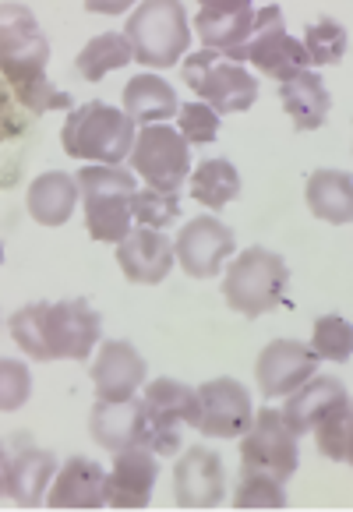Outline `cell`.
Here are the masks:
<instances>
[{
  "label": "cell",
  "instance_id": "484cf974",
  "mask_svg": "<svg viewBox=\"0 0 353 512\" xmlns=\"http://www.w3.org/2000/svg\"><path fill=\"white\" fill-rule=\"evenodd\" d=\"M78 205V181L71 174H39L29 184L25 209L39 226H64Z\"/></svg>",
  "mask_w": 353,
  "mask_h": 512
},
{
  "label": "cell",
  "instance_id": "f35d334b",
  "mask_svg": "<svg viewBox=\"0 0 353 512\" xmlns=\"http://www.w3.org/2000/svg\"><path fill=\"white\" fill-rule=\"evenodd\" d=\"M82 4L92 15H124V11L135 8L138 0H82Z\"/></svg>",
  "mask_w": 353,
  "mask_h": 512
},
{
  "label": "cell",
  "instance_id": "b9f144b4",
  "mask_svg": "<svg viewBox=\"0 0 353 512\" xmlns=\"http://www.w3.org/2000/svg\"><path fill=\"white\" fill-rule=\"evenodd\" d=\"M0 265H4V244H0Z\"/></svg>",
  "mask_w": 353,
  "mask_h": 512
},
{
  "label": "cell",
  "instance_id": "ffe728a7",
  "mask_svg": "<svg viewBox=\"0 0 353 512\" xmlns=\"http://www.w3.org/2000/svg\"><path fill=\"white\" fill-rule=\"evenodd\" d=\"M103 481L106 470L96 460L71 456L64 467H57L50 488H46V505L50 509H103Z\"/></svg>",
  "mask_w": 353,
  "mask_h": 512
},
{
  "label": "cell",
  "instance_id": "6da1fadb",
  "mask_svg": "<svg viewBox=\"0 0 353 512\" xmlns=\"http://www.w3.org/2000/svg\"><path fill=\"white\" fill-rule=\"evenodd\" d=\"M50 43L39 29L36 15L25 4H0V75L11 85L15 99L29 113L43 117L50 110H71L68 92H57L46 78Z\"/></svg>",
  "mask_w": 353,
  "mask_h": 512
},
{
  "label": "cell",
  "instance_id": "2e32d148",
  "mask_svg": "<svg viewBox=\"0 0 353 512\" xmlns=\"http://www.w3.org/2000/svg\"><path fill=\"white\" fill-rule=\"evenodd\" d=\"M318 368V357L308 343L301 339H272L269 347H262L255 361V382L258 392L279 400V396H290L301 382H308Z\"/></svg>",
  "mask_w": 353,
  "mask_h": 512
},
{
  "label": "cell",
  "instance_id": "8d00e7d4",
  "mask_svg": "<svg viewBox=\"0 0 353 512\" xmlns=\"http://www.w3.org/2000/svg\"><path fill=\"white\" fill-rule=\"evenodd\" d=\"M177 131L188 145H209L219 135V113L209 103L195 99V103L177 106Z\"/></svg>",
  "mask_w": 353,
  "mask_h": 512
},
{
  "label": "cell",
  "instance_id": "1f68e13d",
  "mask_svg": "<svg viewBox=\"0 0 353 512\" xmlns=\"http://www.w3.org/2000/svg\"><path fill=\"white\" fill-rule=\"evenodd\" d=\"M304 53H308L311 68H329L346 57V29L336 18H318L315 25H308L304 32Z\"/></svg>",
  "mask_w": 353,
  "mask_h": 512
},
{
  "label": "cell",
  "instance_id": "d590c367",
  "mask_svg": "<svg viewBox=\"0 0 353 512\" xmlns=\"http://www.w3.org/2000/svg\"><path fill=\"white\" fill-rule=\"evenodd\" d=\"M283 505V481L241 470V481H237V491H233V509H283Z\"/></svg>",
  "mask_w": 353,
  "mask_h": 512
},
{
  "label": "cell",
  "instance_id": "ab89813d",
  "mask_svg": "<svg viewBox=\"0 0 353 512\" xmlns=\"http://www.w3.org/2000/svg\"><path fill=\"white\" fill-rule=\"evenodd\" d=\"M8 474H11V456H8V449L0 445V495H8Z\"/></svg>",
  "mask_w": 353,
  "mask_h": 512
},
{
  "label": "cell",
  "instance_id": "4dcf8cb0",
  "mask_svg": "<svg viewBox=\"0 0 353 512\" xmlns=\"http://www.w3.org/2000/svg\"><path fill=\"white\" fill-rule=\"evenodd\" d=\"M308 435H315V445L325 460L332 463H350L353 460V417H350V400L329 407Z\"/></svg>",
  "mask_w": 353,
  "mask_h": 512
},
{
  "label": "cell",
  "instance_id": "52a82bcc",
  "mask_svg": "<svg viewBox=\"0 0 353 512\" xmlns=\"http://www.w3.org/2000/svg\"><path fill=\"white\" fill-rule=\"evenodd\" d=\"M223 57H230V61H237V64H255L272 82H286V78H293L297 71L311 68L301 39H293L290 32H286L283 11H279L276 4L255 11L251 36L244 39L237 50L223 53Z\"/></svg>",
  "mask_w": 353,
  "mask_h": 512
},
{
  "label": "cell",
  "instance_id": "4316f807",
  "mask_svg": "<svg viewBox=\"0 0 353 512\" xmlns=\"http://www.w3.org/2000/svg\"><path fill=\"white\" fill-rule=\"evenodd\" d=\"M177 92L159 75H135L124 85V113L135 124H166L177 117Z\"/></svg>",
  "mask_w": 353,
  "mask_h": 512
},
{
  "label": "cell",
  "instance_id": "9c48e42d",
  "mask_svg": "<svg viewBox=\"0 0 353 512\" xmlns=\"http://www.w3.org/2000/svg\"><path fill=\"white\" fill-rule=\"evenodd\" d=\"M131 174L142 177L149 188L177 191L191 174V145L170 124H142L128 152Z\"/></svg>",
  "mask_w": 353,
  "mask_h": 512
},
{
  "label": "cell",
  "instance_id": "277c9868",
  "mask_svg": "<svg viewBox=\"0 0 353 512\" xmlns=\"http://www.w3.org/2000/svg\"><path fill=\"white\" fill-rule=\"evenodd\" d=\"M124 36L131 43L135 61L145 68H173L191 46L188 15H184L181 0H142L131 11Z\"/></svg>",
  "mask_w": 353,
  "mask_h": 512
},
{
  "label": "cell",
  "instance_id": "f546056e",
  "mask_svg": "<svg viewBox=\"0 0 353 512\" xmlns=\"http://www.w3.org/2000/svg\"><path fill=\"white\" fill-rule=\"evenodd\" d=\"M135 61L131 53V43L124 32H103V36L89 39V43L78 50L75 57V71L85 78V82H103L110 71H121Z\"/></svg>",
  "mask_w": 353,
  "mask_h": 512
},
{
  "label": "cell",
  "instance_id": "74e56055",
  "mask_svg": "<svg viewBox=\"0 0 353 512\" xmlns=\"http://www.w3.org/2000/svg\"><path fill=\"white\" fill-rule=\"evenodd\" d=\"M32 375L15 357H0V414H15L29 403Z\"/></svg>",
  "mask_w": 353,
  "mask_h": 512
},
{
  "label": "cell",
  "instance_id": "30bf717a",
  "mask_svg": "<svg viewBox=\"0 0 353 512\" xmlns=\"http://www.w3.org/2000/svg\"><path fill=\"white\" fill-rule=\"evenodd\" d=\"M241 470L286 481L297 470V435L286 424L283 410H258L241 435Z\"/></svg>",
  "mask_w": 353,
  "mask_h": 512
},
{
  "label": "cell",
  "instance_id": "60d3db41",
  "mask_svg": "<svg viewBox=\"0 0 353 512\" xmlns=\"http://www.w3.org/2000/svg\"><path fill=\"white\" fill-rule=\"evenodd\" d=\"M244 4H251V0H198V8H212V11H219V8H244Z\"/></svg>",
  "mask_w": 353,
  "mask_h": 512
},
{
  "label": "cell",
  "instance_id": "603a6c76",
  "mask_svg": "<svg viewBox=\"0 0 353 512\" xmlns=\"http://www.w3.org/2000/svg\"><path fill=\"white\" fill-rule=\"evenodd\" d=\"M89 431L96 438V445L103 449L117 452L124 445H138L145 435V424H142V400L131 396V400L121 403H110V400H96L89 414Z\"/></svg>",
  "mask_w": 353,
  "mask_h": 512
},
{
  "label": "cell",
  "instance_id": "e0dca14e",
  "mask_svg": "<svg viewBox=\"0 0 353 512\" xmlns=\"http://www.w3.org/2000/svg\"><path fill=\"white\" fill-rule=\"evenodd\" d=\"M173 244L163 230L152 226H131L128 234L117 241V265L128 276V283L138 287H156L173 269Z\"/></svg>",
  "mask_w": 353,
  "mask_h": 512
},
{
  "label": "cell",
  "instance_id": "7402d4cb",
  "mask_svg": "<svg viewBox=\"0 0 353 512\" xmlns=\"http://www.w3.org/2000/svg\"><path fill=\"white\" fill-rule=\"evenodd\" d=\"M53 474H57V456L36 449V445H25L22 452L11 456L8 498L22 509H39L46 502V488H50Z\"/></svg>",
  "mask_w": 353,
  "mask_h": 512
},
{
  "label": "cell",
  "instance_id": "d6a6232c",
  "mask_svg": "<svg viewBox=\"0 0 353 512\" xmlns=\"http://www.w3.org/2000/svg\"><path fill=\"white\" fill-rule=\"evenodd\" d=\"M311 350H315L318 361H332V364H346L353 354V329L346 318L339 315H322L311 329Z\"/></svg>",
  "mask_w": 353,
  "mask_h": 512
},
{
  "label": "cell",
  "instance_id": "7a4b0ae2",
  "mask_svg": "<svg viewBox=\"0 0 353 512\" xmlns=\"http://www.w3.org/2000/svg\"><path fill=\"white\" fill-rule=\"evenodd\" d=\"M138 124L124 110H113L110 103H82L71 106L61 131V145L78 163L121 166L135 145Z\"/></svg>",
  "mask_w": 353,
  "mask_h": 512
},
{
  "label": "cell",
  "instance_id": "7c38bea8",
  "mask_svg": "<svg viewBox=\"0 0 353 512\" xmlns=\"http://www.w3.org/2000/svg\"><path fill=\"white\" fill-rule=\"evenodd\" d=\"M226 498L223 460L209 445H188L173 463V502L181 509H216Z\"/></svg>",
  "mask_w": 353,
  "mask_h": 512
},
{
  "label": "cell",
  "instance_id": "3957f363",
  "mask_svg": "<svg viewBox=\"0 0 353 512\" xmlns=\"http://www.w3.org/2000/svg\"><path fill=\"white\" fill-rule=\"evenodd\" d=\"M78 198L85 202V230L92 241L117 244L128 234L135 219H131V198H135L138 177L121 166L89 163L75 174Z\"/></svg>",
  "mask_w": 353,
  "mask_h": 512
},
{
  "label": "cell",
  "instance_id": "f1b7e54d",
  "mask_svg": "<svg viewBox=\"0 0 353 512\" xmlns=\"http://www.w3.org/2000/svg\"><path fill=\"white\" fill-rule=\"evenodd\" d=\"M188 184L191 198L212 212L226 209L233 198L241 195V174H237V166L230 159H205V163H198V170L188 174Z\"/></svg>",
  "mask_w": 353,
  "mask_h": 512
},
{
  "label": "cell",
  "instance_id": "8992f818",
  "mask_svg": "<svg viewBox=\"0 0 353 512\" xmlns=\"http://www.w3.org/2000/svg\"><path fill=\"white\" fill-rule=\"evenodd\" d=\"M181 78L202 103H209L216 113H244L255 106L258 82L244 64L230 61L219 50H198L184 57Z\"/></svg>",
  "mask_w": 353,
  "mask_h": 512
},
{
  "label": "cell",
  "instance_id": "ac0fdd59",
  "mask_svg": "<svg viewBox=\"0 0 353 512\" xmlns=\"http://www.w3.org/2000/svg\"><path fill=\"white\" fill-rule=\"evenodd\" d=\"M145 357L131 347L128 339H106L99 347V357L92 361V389L96 400L121 403L138 396L145 382Z\"/></svg>",
  "mask_w": 353,
  "mask_h": 512
},
{
  "label": "cell",
  "instance_id": "d4e9b609",
  "mask_svg": "<svg viewBox=\"0 0 353 512\" xmlns=\"http://www.w3.org/2000/svg\"><path fill=\"white\" fill-rule=\"evenodd\" d=\"M304 202L311 216L332 226H346L353 219V181L346 170H315L304 184Z\"/></svg>",
  "mask_w": 353,
  "mask_h": 512
},
{
  "label": "cell",
  "instance_id": "4fadbf2b",
  "mask_svg": "<svg viewBox=\"0 0 353 512\" xmlns=\"http://www.w3.org/2000/svg\"><path fill=\"white\" fill-rule=\"evenodd\" d=\"M233 244L237 237L230 226L219 223L216 216H198L188 226H181V234L173 241V258L191 279H212L233 255Z\"/></svg>",
  "mask_w": 353,
  "mask_h": 512
},
{
  "label": "cell",
  "instance_id": "5b68a950",
  "mask_svg": "<svg viewBox=\"0 0 353 512\" xmlns=\"http://www.w3.org/2000/svg\"><path fill=\"white\" fill-rule=\"evenodd\" d=\"M286 283H290V269L286 262L269 248H248L233 258L223 279V301L230 311L244 318L269 315L279 308L286 297Z\"/></svg>",
  "mask_w": 353,
  "mask_h": 512
},
{
  "label": "cell",
  "instance_id": "5bb4252c",
  "mask_svg": "<svg viewBox=\"0 0 353 512\" xmlns=\"http://www.w3.org/2000/svg\"><path fill=\"white\" fill-rule=\"evenodd\" d=\"M251 396L237 378H212L198 385V424L205 438H241L251 424Z\"/></svg>",
  "mask_w": 353,
  "mask_h": 512
},
{
  "label": "cell",
  "instance_id": "836d02e7",
  "mask_svg": "<svg viewBox=\"0 0 353 512\" xmlns=\"http://www.w3.org/2000/svg\"><path fill=\"white\" fill-rule=\"evenodd\" d=\"M43 311H46V301L25 304V308H18L8 322L11 339H15L18 350H22L29 361H53L50 347H46V336H43Z\"/></svg>",
  "mask_w": 353,
  "mask_h": 512
},
{
  "label": "cell",
  "instance_id": "e575fe53",
  "mask_svg": "<svg viewBox=\"0 0 353 512\" xmlns=\"http://www.w3.org/2000/svg\"><path fill=\"white\" fill-rule=\"evenodd\" d=\"M181 216V198L177 191H159V188H135V198H131V219L138 226H152V230H163L173 219Z\"/></svg>",
  "mask_w": 353,
  "mask_h": 512
},
{
  "label": "cell",
  "instance_id": "83f0119b",
  "mask_svg": "<svg viewBox=\"0 0 353 512\" xmlns=\"http://www.w3.org/2000/svg\"><path fill=\"white\" fill-rule=\"evenodd\" d=\"M251 25H255V4H244V8H198V39H202L205 50L230 53L251 36Z\"/></svg>",
  "mask_w": 353,
  "mask_h": 512
},
{
  "label": "cell",
  "instance_id": "ba28073f",
  "mask_svg": "<svg viewBox=\"0 0 353 512\" xmlns=\"http://www.w3.org/2000/svg\"><path fill=\"white\" fill-rule=\"evenodd\" d=\"M142 400V445L152 452H173L181 445V428L198 424V389L177 378H156L145 385Z\"/></svg>",
  "mask_w": 353,
  "mask_h": 512
},
{
  "label": "cell",
  "instance_id": "44dd1931",
  "mask_svg": "<svg viewBox=\"0 0 353 512\" xmlns=\"http://www.w3.org/2000/svg\"><path fill=\"white\" fill-rule=\"evenodd\" d=\"M279 103L290 113L293 131H318L332 110V99L325 92V82L311 68L297 71L293 78L279 82Z\"/></svg>",
  "mask_w": 353,
  "mask_h": 512
},
{
  "label": "cell",
  "instance_id": "d6986e66",
  "mask_svg": "<svg viewBox=\"0 0 353 512\" xmlns=\"http://www.w3.org/2000/svg\"><path fill=\"white\" fill-rule=\"evenodd\" d=\"M32 121H36V113L18 103L11 85L0 75V191L22 181L25 156L32 149Z\"/></svg>",
  "mask_w": 353,
  "mask_h": 512
},
{
  "label": "cell",
  "instance_id": "cb8c5ba5",
  "mask_svg": "<svg viewBox=\"0 0 353 512\" xmlns=\"http://www.w3.org/2000/svg\"><path fill=\"white\" fill-rule=\"evenodd\" d=\"M343 400H350V396H346V389L339 385V378L311 375L308 382H301L290 396H286L283 417H286V424H290L293 435L301 438V435H308L311 424H315L325 410L336 407V403H343Z\"/></svg>",
  "mask_w": 353,
  "mask_h": 512
},
{
  "label": "cell",
  "instance_id": "8fae6325",
  "mask_svg": "<svg viewBox=\"0 0 353 512\" xmlns=\"http://www.w3.org/2000/svg\"><path fill=\"white\" fill-rule=\"evenodd\" d=\"M43 336L53 361H85L99 343V315L89 301L46 304Z\"/></svg>",
  "mask_w": 353,
  "mask_h": 512
},
{
  "label": "cell",
  "instance_id": "9a60e30c",
  "mask_svg": "<svg viewBox=\"0 0 353 512\" xmlns=\"http://www.w3.org/2000/svg\"><path fill=\"white\" fill-rule=\"evenodd\" d=\"M159 477V460L149 445H124L113 452V470L103 481V498L113 509H145Z\"/></svg>",
  "mask_w": 353,
  "mask_h": 512
}]
</instances>
